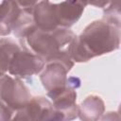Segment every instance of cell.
<instances>
[{"label": "cell", "instance_id": "obj_1", "mask_svg": "<svg viewBox=\"0 0 121 121\" xmlns=\"http://www.w3.org/2000/svg\"><path fill=\"white\" fill-rule=\"evenodd\" d=\"M120 26L104 19L89 24L75 39L70 57L74 62H87L114 50L120 46Z\"/></svg>", "mask_w": 121, "mask_h": 121}, {"label": "cell", "instance_id": "obj_2", "mask_svg": "<svg viewBox=\"0 0 121 121\" xmlns=\"http://www.w3.org/2000/svg\"><path fill=\"white\" fill-rule=\"evenodd\" d=\"M76 38L77 35L70 28L43 30L34 26L20 39V42L21 46L41 57L45 63L59 60L74 66L70 49Z\"/></svg>", "mask_w": 121, "mask_h": 121}, {"label": "cell", "instance_id": "obj_3", "mask_svg": "<svg viewBox=\"0 0 121 121\" xmlns=\"http://www.w3.org/2000/svg\"><path fill=\"white\" fill-rule=\"evenodd\" d=\"M83 10L84 8L82 6L69 0L58 4L45 0L40 2L31 13L35 26L38 28L54 30L59 27H71L79 20Z\"/></svg>", "mask_w": 121, "mask_h": 121}, {"label": "cell", "instance_id": "obj_4", "mask_svg": "<svg viewBox=\"0 0 121 121\" xmlns=\"http://www.w3.org/2000/svg\"><path fill=\"white\" fill-rule=\"evenodd\" d=\"M31 97L27 87L20 78L7 74L0 77V101L14 112L21 110Z\"/></svg>", "mask_w": 121, "mask_h": 121}, {"label": "cell", "instance_id": "obj_5", "mask_svg": "<svg viewBox=\"0 0 121 121\" xmlns=\"http://www.w3.org/2000/svg\"><path fill=\"white\" fill-rule=\"evenodd\" d=\"M76 90L67 80L64 86L47 92V96L52 100L57 120H73L78 117V106Z\"/></svg>", "mask_w": 121, "mask_h": 121}, {"label": "cell", "instance_id": "obj_6", "mask_svg": "<svg viewBox=\"0 0 121 121\" xmlns=\"http://www.w3.org/2000/svg\"><path fill=\"white\" fill-rule=\"evenodd\" d=\"M45 65L43 60L28 49L21 46L13 55L9 66V74L14 78H29L42 72Z\"/></svg>", "mask_w": 121, "mask_h": 121}, {"label": "cell", "instance_id": "obj_7", "mask_svg": "<svg viewBox=\"0 0 121 121\" xmlns=\"http://www.w3.org/2000/svg\"><path fill=\"white\" fill-rule=\"evenodd\" d=\"M12 120L57 121V116L52 102L43 96H32L21 110L14 113Z\"/></svg>", "mask_w": 121, "mask_h": 121}, {"label": "cell", "instance_id": "obj_8", "mask_svg": "<svg viewBox=\"0 0 121 121\" xmlns=\"http://www.w3.org/2000/svg\"><path fill=\"white\" fill-rule=\"evenodd\" d=\"M72 67L59 60L46 62L40 74V79L43 88L48 92L64 86L68 78L67 74Z\"/></svg>", "mask_w": 121, "mask_h": 121}, {"label": "cell", "instance_id": "obj_9", "mask_svg": "<svg viewBox=\"0 0 121 121\" xmlns=\"http://www.w3.org/2000/svg\"><path fill=\"white\" fill-rule=\"evenodd\" d=\"M23 10L10 0H3L0 4V32L1 37L11 33Z\"/></svg>", "mask_w": 121, "mask_h": 121}, {"label": "cell", "instance_id": "obj_10", "mask_svg": "<svg viewBox=\"0 0 121 121\" xmlns=\"http://www.w3.org/2000/svg\"><path fill=\"white\" fill-rule=\"evenodd\" d=\"M105 112V103L95 95H88L78 106V117L83 121H96L101 119Z\"/></svg>", "mask_w": 121, "mask_h": 121}, {"label": "cell", "instance_id": "obj_11", "mask_svg": "<svg viewBox=\"0 0 121 121\" xmlns=\"http://www.w3.org/2000/svg\"><path fill=\"white\" fill-rule=\"evenodd\" d=\"M20 47L21 45L12 39H0V77L7 74L11 59Z\"/></svg>", "mask_w": 121, "mask_h": 121}, {"label": "cell", "instance_id": "obj_12", "mask_svg": "<svg viewBox=\"0 0 121 121\" xmlns=\"http://www.w3.org/2000/svg\"><path fill=\"white\" fill-rule=\"evenodd\" d=\"M12 3H14L20 9L27 12H32L33 9L42 1L45 0H10Z\"/></svg>", "mask_w": 121, "mask_h": 121}, {"label": "cell", "instance_id": "obj_13", "mask_svg": "<svg viewBox=\"0 0 121 121\" xmlns=\"http://www.w3.org/2000/svg\"><path fill=\"white\" fill-rule=\"evenodd\" d=\"M69 1L77 3L80 6H82L83 8H85L88 5H91V6H94L96 8L104 9L111 3L112 0H69Z\"/></svg>", "mask_w": 121, "mask_h": 121}, {"label": "cell", "instance_id": "obj_14", "mask_svg": "<svg viewBox=\"0 0 121 121\" xmlns=\"http://www.w3.org/2000/svg\"><path fill=\"white\" fill-rule=\"evenodd\" d=\"M14 112L6 106L2 101H0V121H7L12 119Z\"/></svg>", "mask_w": 121, "mask_h": 121}, {"label": "cell", "instance_id": "obj_15", "mask_svg": "<svg viewBox=\"0 0 121 121\" xmlns=\"http://www.w3.org/2000/svg\"><path fill=\"white\" fill-rule=\"evenodd\" d=\"M0 37H1V32H0Z\"/></svg>", "mask_w": 121, "mask_h": 121}]
</instances>
